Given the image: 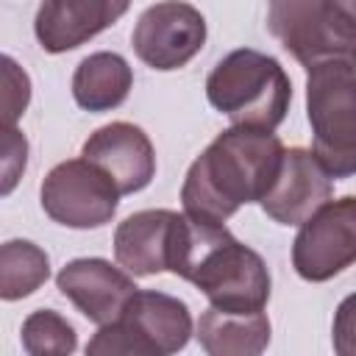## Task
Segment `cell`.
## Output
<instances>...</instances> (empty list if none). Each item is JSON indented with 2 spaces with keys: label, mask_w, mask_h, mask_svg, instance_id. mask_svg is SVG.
<instances>
[{
  "label": "cell",
  "mask_w": 356,
  "mask_h": 356,
  "mask_svg": "<svg viewBox=\"0 0 356 356\" xmlns=\"http://www.w3.org/2000/svg\"><path fill=\"white\" fill-rule=\"evenodd\" d=\"M284 159L281 139L267 128L231 125L189 164L181 206L189 217L225 225L245 203H259Z\"/></svg>",
  "instance_id": "6da1fadb"
},
{
  "label": "cell",
  "mask_w": 356,
  "mask_h": 356,
  "mask_svg": "<svg viewBox=\"0 0 356 356\" xmlns=\"http://www.w3.org/2000/svg\"><path fill=\"white\" fill-rule=\"evenodd\" d=\"M170 273L197 286L209 306L222 312H264L270 300V270L264 259L242 245L225 225L189 217H178Z\"/></svg>",
  "instance_id": "7a4b0ae2"
},
{
  "label": "cell",
  "mask_w": 356,
  "mask_h": 356,
  "mask_svg": "<svg viewBox=\"0 0 356 356\" xmlns=\"http://www.w3.org/2000/svg\"><path fill=\"white\" fill-rule=\"evenodd\" d=\"M209 103L234 125L278 128L292 103V83L278 58L239 47L222 56L206 78Z\"/></svg>",
  "instance_id": "3957f363"
},
{
  "label": "cell",
  "mask_w": 356,
  "mask_h": 356,
  "mask_svg": "<svg viewBox=\"0 0 356 356\" xmlns=\"http://www.w3.org/2000/svg\"><path fill=\"white\" fill-rule=\"evenodd\" d=\"M312 150L331 178L356 175V64L331 58L306 70Z\"/></svg>",
  "instance_id": "277c9868"
},
{
  "label": "cell",
  "mask_w": 356,
  "mask_h": 356,
  "mask_svg": "<svg viewBox=\"0 0 356 356\" xmlns=\"http://www.w3.org/2000/svg\"><path fill=\"white\" fill-rule=\"evenodd\" d=\"M189 306L167 292L136 289L114 323L97 328L86 342L89 356H170L192 337Z\"/></svg>",
  "instance_id": "5b68a950"
},
{
  "label": "cell",
  "mask_w": 356,
  "mask_h": 356,
  "mask_svg": "<svg viewBox=\"0 0 356 356\" xmlns=\"http://www.w3.org/2000/svg\"><path fill=\"white\" fill-rule=\"evenodd\" d=\"M267 28L306 70L331 58L356 64V31L331 0H267Z\"/></svg>",
  "instance_id": "8992f818"
},
{
  "label": "cell",
  "mask_w": 356,
  "mask_h": 356,
  "mask_svg": "<svg viewBox=\"0 0 356 356\" xmlns=\"http://www.w3.org/2000/svg\"><path fill=\"white\" fill-rule=\"evenodd\" d=\"M44 214L67 228H100L111 222L120 206V189L111 175L89 159L56 164L39 189Z\"/></svg>",
  "instance_id": "52a82bcc"
},
{
  "label": "cell",
  "mask_w": 356,
  "mask_h": 356,
  "mask_svg": "<svg viewBox=\"0 0 356 356\" xmlns=\"http://www.w3.org/2000/svg\"><path fill=\"white\" fill-rule=\"evenodd\" d=\"M356 264V195L320 206L292 242V267L303 281L323 284Z\"/></svg>",
  "instance_id": "ba28073f"
},
{
  "label": "cell",
  "mask_w": 356,
  "mask_h": 356,
  "mask_svg": "<svg viewBox=\"0 0 356 356\" xmlns=\"http://www.w3.org/2000/svg\"><path fill=\"white\" fill-rule=\"evenodd\" d=\"M131 44L139 61L150 70H181L206 44V19L192 3L161 0L139 14Z\"/></svg>",
  "instance_id": "9c48e42d"
},
{
  "label": "cell",
  "mask_w": 356,
  "mask_h": 356,
  "mask_svg": "<svg viewBox=\"0 0 356 356\" xmlns=\"http://www.w3.org/2000/svg\"><path fill=\"white\" fill-rule=\"evenodd\" d=\"M334 195V178L320 164L314 150L284 147L281 167L259 200L264 214L278 225H300Z\"/></svg>",
  "instance_id": "30bf717a"
},
{
  "label": "cell",
  "mask_w": 356,
  "mask_h": 356,
  "mask_svg": "<svg viewBox=\"0 0 356 356\" xmlns=\"http://www.w3.org/2000/svg\"><path fill=\"white\" fill-rule=\"evenodd\" d=\"M56 286L95 325L114 323L131 295L139 289L125 267H114L97 256L67 261L56 275Z\"/></svg>",
  "instance_id": "8fae6325"
},
{
  "label": "cell",
  "mask_w": 356,
  "mask_h": 356,
  "mask_svg": "<svg viewBox=\"0 0 356 356\" xmlns=\"http://www.w3.org/2000/svg\"><path fill=\"white\" fill-rule=\"evenodd\" d=\"M81 156L103 167L120 195L142 192L156 175V150L150 136L134 122H108L97 128L81 147Z\"/></svg>",
  "instance_id": "7c38bea8"
},
{
  "label": "cell",
  "mask_w": 356,
  "mask_h": 356,
  "mask_svg": "<svg viewBox=\"0 0 356 356\" xmlns=\"http://www.w3.org/2000/svg\"><path fill=\"white\" fill-rule=\"evenodd\" d=\"M131 0H42L33 33L44 53H67L111 28Z\"/></svg>",
  "instance_id": "4fadbf2b"
},
{
  "label": "cell",
  "mask_w": 356,
  "mask_h": 356,
  "mask_svg": "<svg viewBox=\"0 0 356 356\" xmlns=\"http://www.w3.org/2000/svg\"><path fill=\"white\" fill-rule=\"evenodd\" d=\"M178 211L172 209H142L128 214L114 231V259L131 275L147 278L167 270L170 242Z\"/></svg>",
  "instance_id": "5bb4252c"
},
{
  "label": "cell",
  "mask_w": 356,
  "mask_h": 356,
  "mask_svg": "<svg viewBox=\"0 0 356 356\" xmlns=\"http://www.w3.org/2000/svg\"><path fill=\"white\" fill-rule=\"evenodd\" d=\"M195 337L209 356H259L270 345V320L264 312H222L209 306L197 325Z\"/></svg>",
  "instance_id": "9a60e30c"
},
{
  "label": "cell",
  "mask_w": 356,
  "mask_h": 356,
  "mask_svg": "<svg viewBox=\"0 0 356 356\" xmlns=\"http://www.w3.org/2000/svg\"><path fill=\"white\" fill-rule=\"evenodd\" d=\"M134 86V70L120 53L100 50L86 56L72 75V97L83 111H111L125 103Z\"/></svg>",
  "instance_id": "2e32d148"
},
{
  "label": "cell",
  "mask_w": 356,
  "mask_h": 356,
  "mask_svg": "<svg viewBox=\"0 0 356 356\" xmlns=\"http://www.w3.org/2000/svg\"><path fill=\"white\" fill-rule=\"evenodd\" d=\"M50 278L47 253L28 239H8L0 248V298L19 300Z\"/></svg>",
  "instance_id": "e0dca14e"
},
{
  "label": "cell",
  "mask_w": 356,
  "mask_h": 356,
  "mask_svg": "<svg viewBox=\"0 0 356 356\" xmlns=\"http://www.w3.org/2000/svg\"><path fill=\"white\" fill-rule=\"evenodd\" d=\"M22 348L31 356H70L78 348V334L67 317L53 309H36L22 320Z\"/></svg>",
  "instance_id": "ac0fdd59"
},
{
  "label": "cell",
  "mask_w": 356,
  "mask_h": 356,
  "mask_svg": "<svg viewBox=\"0 0 356 356\" xmlns=\"http://www.w3.org/2000/svg\"><path fill=\"white\" fill-rule=\"evenodd\" d=\"M3 78H6V97H3V111H6V125H17V120L25 114L28 100H31V78L25 70L11 56H3Z\"/></svg>",
  "instance_id": "d6986e66"
},
{
  "label": "cell",
  "mask_w": 356,
  "mask_h": 356,
  "mask_svg": "<svg viewBox=\"0 0 356 356\" xmlns=\"http://www.w3.org/2000/svg\"><path fill=\"white\" fill-rule=\"evenodd\" d=\"M25 164H28V139L14 125H6V136H3V195H8L14 189V184L25 172Z\"/></svg>",
  "instance_id": "ffe728a7"
},
{
  "label": "cell",
  "mask_w": 356,
  "mask_h": 356,
  "mask_svg": "<svg viewBox=\"0 0 356 356\" xmlns=\"http://www.w3.org/2000/svg\"><path fill=\"white\" fill-rule=\"evenodd\" d=\"M331 345L339 356H356V292L342 298L334 312Z\"/></svg>",
  "instance_id": "44dd1931"
},
{
  "label": "cell",
  "mask_w": 356,
  "mask_h": 356,
  "mask_svg": "<svg viewBox=\"0 0 356 356\" xmlns=\"http://www.w3.org/2000/svg\"><path fill=\"white\" fill-rule=\"evenodd\" d=\"M331 6L342 17V22H348L356 31V0H331Z\"/></svg>",
  "instance_id": "7402d4cb"
}]
</instances>
